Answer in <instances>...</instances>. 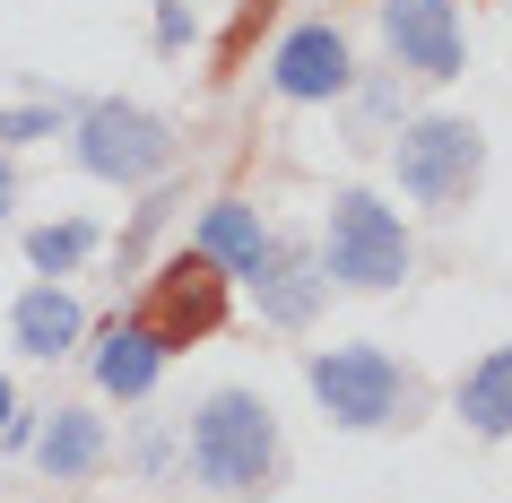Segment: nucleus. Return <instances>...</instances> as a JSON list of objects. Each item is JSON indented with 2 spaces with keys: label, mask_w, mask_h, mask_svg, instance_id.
I'll return each instance as SVG.
<instances>
[{
  "label": "nucleus",
  "mask_w": 512,
  "mask_h": 503,
  "mask_svg": "<svg viewBox=\"0 0 512 503\" xmlns=\"http://www.w3.org/2000/svg\"><path fill=\"white\" fill-rule=\"evenodd\" d=\"M304 382H313V399H322L330 425H348V434H374V425H400L408 399H417V382L400 373V356L391 347H322L313 365H304Z\"/></svg>",
  "instance_id": "3"
},
{
  "label": "nucleus",
  "mask_w": 512,
  "mask_h": 503,
  "mask_svg": "<svg viewBox=\"0 0 512 503\" xmlns=\"http://www.w3.org/2000/svg\"><path fill=\"white\" fill-rule=\"evenodd\" d=\"M70 157L96 174V183H157L165 165H174V131H165L148 105H131V96H96V105H79V131H70Z\"/></svg>",
  "instance_id": "4"
},
{
  "label": "nucleus",
  "mask_w": 512,
  "mask_h": 503,
  "mask_svg": "<svg viewBox=\"0 0 512 503\" xmlns=\"http://www.w3.org/2000/svg\"><path fill=\"white\" fill-rule=\"evenodd\" d=\"M61 131V105H0V148L9 139H53Z\"/></svg>",
  "instance_id": "17"
},
{
  "label": "nucleus",
  "mask_w": 512,
  "mask_h": 503,
  "mask_svg": "<svg viewBox=\"0 0 512 503\" xmlns=\"http://www.w3.org/2000/svg\"><path fill=\"white\" fill-rule=\"evenodd\" d=\"M9 417H18V391H9V373H0V434H9Z\"/></svg>",
  "instance_id": "20"
},
{
  "label": "nucleus",
  "mask_w": 512,
  "mask_h": 503,
  "mask_svg": "<svg viewBox=\"0 0 512 503\" xmlns=\"http://www.w3.org/2000/svg\"><path fill=\"white\" fill-rule=\"evenodd\" d=\"M18 209V165H9V148H0V217Z\"/></svg>",
  "instance_id": "19"
},
{
  "label": "nucleus",
  "mask_w": 512,
  "mask_h": 503,
  "mask_svg": "<svg viewBox=\"0 0 512 503\" xmlns=\"http://www.w3.org/2000/svg\"><path fill=\"white\" fill-rule=\"evenodd\" d=\"M270 18H278V0H243V9H235V27H226V44H217V61H209V79H235L243 53L261 44V27H270Z\"/></svg>",
  "instance_id": "16"
},
{
  "label": "nucleus",
  "mask_w": 512,
  "mask_h": 503,
  "mask_svg": "<svg viewBox=\"0 0 512 503\" xmlns=\"http://www.w3.org/2000/svg\"><path fill=\"white\" fill-rule=\"evenodd\" d=\"M157 373H165L157 339H148V330H131V321H113L105 347H96V391H113V399H148V391H157Z\"/></svg>",
  "instance_id": "14"
},
{
  "label": "nucleus",
  "mask_w": 512,
  "mask_h": 503,
  "mask_svg": "<svg viewBox=\"0 0 512 503\" xmlns=\"http://www.w3.org/2000/svg\"><path fill=\"white\" fill-rule=\"evenodd\" d=\"M322 252H304V243H270V261H261V278H252V295H261V321H278V330H304L313 321V304H322Z\"/></svg>",
  "instance_id": "10"
},
{
  "label": "nucleus",
  "mask_w": 512,
  "mask_h": 503,
  "mask_svg": "<svg viewBox=\"0 0 512 503\" xmlns=\"http://www.w3.org/2000/svg\"><path fill=\"white\" fill-rule=\"evenodd\" d=\"M9 339H18V356L53 365V356H70V347L87 339V304L61 287V278H35V287L9 304Z\"/></svg>",
  "instance_id": "9"
},
{
  "label": "nucleus",
  "mask_w": 512,
  "mask_h": 503,
  "mask_svg": "<svg viewBox=\"0 0 512 503\" xmlns=\"http://www.w3.org/2000/svg\"><path fill=\"white\" fill-rule=\"evenodd\" d=\"M452 408H460V425H469L478 443H504L512 434V347H486L478 365L460 373Z\"/></svg>",
  "instance_id": "12"
},
{
  "label": "nucleus",
  "mask_w": 512,
  "mask_h": 503,
  "mask_svg": "<svg viewBox=\"0 0 512 503\" xmlns=\"http://www.w3.org/2000/svg\"><path fill=\"white\" fill-rule=\"evenodd\" d=\"M96 243H105V235H96L87 217H61V226H35V235H27V261H35V278H70Z\"/></svg>",
  "instance_id": "15"
},
{
  "label": "nucleus",
  "mask_w": 512,
  "mask_h": 503,
  "mask_svg": "<svg viewBox=\"0 0 512 503\" xmlns=\"http://www.w3.org/2000/svg\"><path fill=\"white\" fill-rule=\"evenodd\" d=\"M270 87L287 96V105H330V96H348V87H356V53H348V35L330 27V18L296 27L287 44H278V61H270Z\"/></svg>",
  "instance_id": "7"
},
{
  "label": "nucleus",
  "mask_w": 512,
  "mask_h": 503,
  "mask_svg": "<svg viewBox=\"0 0 512 503\" xmlns=\"http://www.w3.org/2000/svg\"><path fill=\"white\" fill-rule=\"evenodd\" d=\"M35 469L53 486H79V477L105 469V417L96 408H53V425H35Z\"/></svg>",
  "instance_id": "11"
},
{
  "label": "nucleus",
  "mask_w": 512,
  "mask_h": 503,
  "mask_svg": "<svg viewBox=\"0 0 512 503\" xmlns=\"http://www.w3.org/2000/svg\"><path fill=\"white\" fill-rule=\"evenodd\" d=\"M408 226H400V209H382L374 191H339L330 200V278L339 287H356V295H382V287H400L408 278Z\"/></svg>",
  "instance_id": "5"
},
{
  "label": "nucleus",
  "mask_w": 512,
  "mask_h": 503,
  "mask_svg": "<svg viewBox=\"0 0 512 503\" xmlns=\"http://www.w3.org/2000/svg\"><path fill=\"white\" fill-rule=\"evenodd\" d=\"M226 269L191 243V252H165L157 269H148V287H139V304H131V330H148L157 339V356H183V347H200V339H217L226 330Z\"/></svg>",
  "instance_id": "2"
},
{
  "label": "nucleus",
  "mask_w": 512,
  "mask_h": 503,
  "mask_svg": "<svg viewBox=\"0 0 512 503\" xmlns=\"http://www.w3.org/2000/svg\"><path fill=\"white\" fill-rule=\"evenodd\" d=\"M191 477L209 495H270L278 486V417L252 391H209L191 417Z\"/></svg>",
  "instance_id": "1"
},
{
  "label": "nucleus",
  "mask_w": 512,
  "mask_h": 503,
  "mask_svg": "<svg viewBox=\"0 0 512 503\" xmlns=\"http://www.w3.org/2000/svg\"><path fill=\"white\" fill-rule=\"evenodd\" d=\"M391 165H400L408 200L460 209V200L478 191V174H486V139H478V122H460V113H426V122H408V131H400Z\"/></svg>",
  "instance_id": "6"
},
{
  "label": "nucleus",
  "mask_w": 512,
  "mask_h": 503,
  "mask_svg": "<svg viewBox=\"0 0 512 503\" xmlns=\"http://www.w3.org/2000/svg\"><path fill=\"white\" fill-rule=\"evenodd\" d=\"M200 252H209L226 278H261V261H270V226L243 209V200H217V209H200Z\"/></svg>",
  "instance_id": "13"
},
{
  "label": "nucleus",
  "mask_w": 512,
  "mask_h": 503,
  "mask_svg": "<svg viewBox=\"0 0 512 503\" xmlns=\"http://www.w3.org/2000/svg\"><path fill=\"white\" fill-rule=\"evenodd\" d=\"M382 44L417 79H460V0H382Z\"/></svg>",
  "instance_id": "8"
},
{
  "label": "nucleus",
  "mask_w": 512,
  "mask_h": 503,
  "mask_svg": "<svg viewBox=\"0 0 512 503\" xmlns=\"http://www.w3.org/2000/svg\"><path fill=\"white\" fill-rule=\"evenodd\" d=\"M191 44V9L183 0H157V53H183Z\"/></svg>",
  "instance_id": "18"
}]
</instances>
